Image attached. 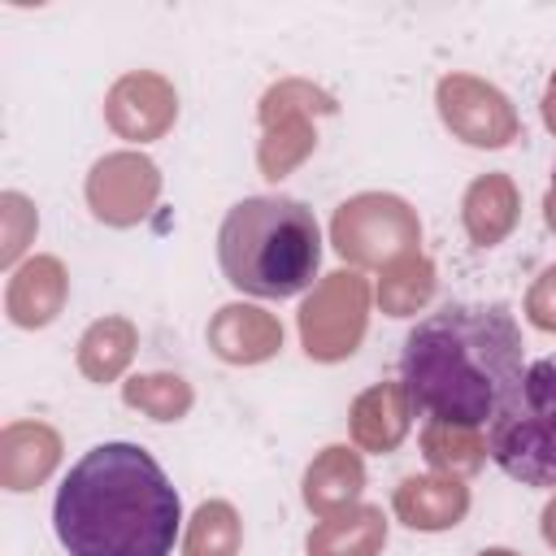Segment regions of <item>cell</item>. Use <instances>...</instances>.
Listing matches in <instances>:
<instances>
[{
  "label": "cell",
  "instance_id": "9a60e30c",
  "mask_svg": "<svg viewBox=\"0 0 556 556\" xmlns=\"http://www.w3.org/2000/svg\"><path fill=\"white\" fill-rule=\"evenodd\" d=\"M361 495H365V460H361L356 447L330 443L308 460V469H304V508L317 521L352 513L361 504Z\"/></svg>",
  "mask_w": 556,
  "mask_h": 556
},
{
  "label": "cell",
  "instance_id": "4fadbf2b",
  "mask_svg": "<svg viewBox=\"0 0 556 556\" xmlns=\"http://www.w3.org/2000/svg\"><path fill=\"white\" fill-rule=\"evenodd\" d=\"M208 348L217 361L226 365H261L269 356L282 352V326L274 313L256 308V304H222L204 330Z\"/></svg>",
  "mask_w": 556,
  "mask_h": 556
},
{
  "label": "cell",
  "instance_id": "30bf717a",
  "mask_svg": "<svg viewBox=\"0 0 556 556\" xmlns=\"http://www.w3.org/2000/svg\"><path fill=\"white\" fill-rule=\"evenodd\" d=\"M174 117H178V91L165 74H152V70L122 74L104 96V122L113 126V135L130 143L161 139L174 126Z\"/></svg>",
  "mask_w": 556,
  "mask_h": 556
},
{
  "label": "cell",
  "instance_id": "603a6c76",
  "mask_svg": "<svg viewBox=\"0 0 556 556\" xmlns=\"http://www.w3.org/2000/svg\"><path fill=\"white\" fill-rule=\"evenodd\" d=\"M243 526L230 500H204L182 534V556H239Z\"/></svg>",
  "mask_w": 556,
  "mask_h": 556
},
{
  "label": "cell",
  "instance_id": "8992f818",
  "mask_svg": "<svg viewBox=\"0 0 556 556\" xmlns=\"http://www.w3.org/2000/svg\"><path fill=\"white\" fill-rule=\"evenodd\" d=\"M339 104L330 91L304 83V78H282L261 96V148H256V165L269 182L287 178L291 169H300L313 148H317V126L313 117H330Z\"/></svg>",
  "mask_w": 556,
  "mask_h": 556
},
{
  "label": "cell",
  "instance_id": "ffe728a7",
  "mask_svg": "<svg viewBox=\"0 0 556 556\" xmlns=\"http://www.w3.org/2000/svg\"><path fill=\"white\" fill-rule=\"evenodd\" d=\"M434 287H439L434 261L417 248V252H404L391 265H382L374 295H378V304H382L387 317H413V313H421L434 300Z\"/></svg>",
  "mask_w": 556,
  "mask_h": 556
},
{
  "label": "cell",
  "instance_id": "d6986e66",
  "mask_svg": "<svg viewBox=\"0 0 556 556\" xmlns=\"http://www.w3.org/2000/svg\"><path fill=\"white\" fill-rule=\"evenodd\" d=\"M139 330L130 317H100L78 339V374L87 382H117L135 361Z\"/></svg>",
  "mask_w": 556,
  "mask_h": 556
},
{
  "label": "cell",
  "instance_id": "52a82bcc",
  "mask_svg": "<svg viewBox=\"0 0 556 556\" xmlns=\"http://www.w3.org/2000/svg\"><path fill=\"white\" fill-rule=\"evenodd\" d=\"M369 330V282L361 269L326 274L300 304V343L308 361H348Z\"/></svg>",
  "mask_w": 556,
  "mask_h": 556
},
{
  "label": "cell",
  "instance_id": "2e32d148",
  "mask_svg": "<svg viewBox=\"0 0 556 556\" xmlns=\"http://www.w3.org/2000/svg\"><path fill=\"white\" fill-rule=\"evenodd\" d=\"M61 465V434L43 421H9L0 430V486L35 491Z\"/></svg>",
  "mask_w": 556,
  "mask_h": 556
},
{
  "label": "cell",
  "instance_id": "ac0fdd59",
  "mask_svg": "<svg viewBox=\"0 0 556 556\" xmlns=\"http://www.w3.org/2000/svg\"><path fill=\"white\" fill-rule=\"evenodd\" d=\"M308 556H382L387 513L378 504H356L352 513L326 517L308 530Z\"/></svg>",
  "mask_w": 556,
  "mask_h": 556
},
{
  "label": "cell",
  "instance_id": "cb8c5ba5",
  "mask_svg": "<svg viewBox=\"0 0 556 556\" xmlns=\"http://www.w3.org/2000/svg\"><path fill=\"white\" fill-rule=\"evenodd\" d=\"M35 230H39L35 204L22 191H4L0 195V265L9 274L17 269V256L26 252V243L35 239Z\"/></svg>",
  "mask_w": 556,
  "mask_h": 556
},
{
  "label": "cell",
  "instance_id": "e0dca14e",
  "mask_svg": "<svg viewBox=\"0 0 556 556\" xmlns=\"http://www.w3.org/2000/svg\"><path fill=\"white\" fill-rule=\"evenodd\" d=\"M517 217H521V191L500 169L478 174L460 195V222H465L469 243H478V248L504 243L517 230Z\"/></svg>",
  "mask_w": 556,
  "mask_h": 556
},
{
  "label": "cell",
  "instance_id": "6da1fadb",
  "mask_svg": "<svg viewBox=\"0 0 556 556\" xmlns=\"http://www.w3.org/2000/svg\"><path fill=\"white\" fill-rule=\"evenodd\" d=\"M526 374L521 326L504 304H443L400 348V387L413 413L452 426H491Z\"/></svg>",
  "mask_w": 556,
  "mask_h": 556
},
{
  "label": "cell",
  "instance_id": "9c48e42d",
  "mask_svg": "<svg viewBox=\"0 0 556 556\" xmlns=\"http://www.w3.org/2000/svg\"><path fill=\"white\" fill-rule=\"evenodd\" d=\"M83 195H87V208L96 222H104L113 230H130L152 213V204L161 195V169L152 156L122 148L91 165Z\"/></svg>",
  "mask_w": 556,
  "mask_h": 556
},
{
  "label": "cell",
  "instance_id": "d4e9b609",
  "mask_svg": "<svg viewBox=\"0 0 556 556\" xmlns=\"http://www.w3.org/2000/svg\"><path fill=\"white\" fill-rule=\"evenodd\" d=\"M526 321L543 334H556V265H547L526 291Z\"/></svg>",
  "mask_w": 556,
  "mask_h": 556
},
{
  "label": "cell",
  "instance_id": "277c9868",
  "mask_svg": "<svg viewBox=\"0 0 556 556\" xmlns=\"http://www.w3.org/2000/svg\"><path fill=\"white\" fill-rule=\"evenodd\" d=\"M486 452L513 482L556 491V352L526 365L517 395L486 430Z\"/></svg>",
  "mask_w": 556,
  "mask_h": 556
},
{
  "label": "cell",
  "instance_id": "f1b7e54d",
  "mask_svg": "<svg viewBox=\"0 0 556 556\" xmlns=\"http://www.w3.org/2000/svg\"><path fill=\"white\" fill-rule=\"evenodd\" d=\"M478 556H517V552H508V547H482Z\"/></svg>",
  "mask_w": 556,
  "mask_h": 556
},
{
  "label": "cell",
  "instance_id": "7a4b0ae2",
  "mask_svg": "<svg viewBox=\"0 0 556 556\" xmlns=\"http://www.w3.org/2000/svg\"><path fill=\"white\" fill-rule=\"evenodd\" d=\"M52 530L70 556H169L182 500L148 447L113 439L70 465L52 500Z\"/></svg>",
  "mask_w": 556,
  "mask_h": 556
},
{
  "label": "cell",
  "instance_id": "ba28073f",
  "mask_svg": "<svg viewBox=\"0 0 556 556\" xmlns=\"http://www.w3.org/2000/svg\"><path fill=\"white\" fill-rule=\"evenodd\" d=\"M439 122L469 148H508L521 135L513 100L478 74H443L434 83Z\"/></svg>",
  "mask_w": 556,
  "mask_h": 556
},
{
  "label": "cell",
  "instance_id": "5bb4252c",
  "mask_svg": "<svg viewBox=\"0 0 556 556\" xmlns=\"http://www.w3.org/2000/svg\"><path fill=\"white\" fill-rule=\"evenodd\" d=\"M348 430L356 452L387 456L395 452L413 430V400L400 382H374L365 387L348 408Z\"/></svg>",
  "mask_w": 556,
  "mask_h": 556
},
{
  "label": "cell",
  "instance_id": "5b68a950",
  "mask_svg": "<svg viewBox=\"0 0 556 556\" xmlns=\"http://www.w3.org/2000/svg\"><path fill=\"white\" fill-rule=\"evenodd\" d=\"M330 243L352 269H382L404 252H417L421 222L408 200L391 191H361L330 217Z\"/></svg>",
  "mask_w": 556,
  "mask_h": 556
},
{
  "label": "cell",
  "instance_id": "44dd1931",
  "mask_svg": "<svg viewBox=\"0 0 556 556\" xmlns=\"http://www.w3.org/2000/svg\"><path fill=\"white\" fill-rule=\"evenodd\" d=\"M421 456L430 473L447 478H473L486 465V434L473 426H452V421H426L421 426Z\"/></svg>",
  "mask_w": 556,
  "mask_h": 556
},
{
  "label": "cell",
  "instance_id": "7c38bea8",
  "mask_svg": "<svg viewBox=\"0 0 556 556\" xmlns=\"http://www.w3.org/2000/svg\"><path fill=\"white\" fill-rule=\"evenodd\" d=\"M70 300V274L56 256H30L9 274L4 287V313L22 330H43L61 317Z\"/></svg>",
  "mask_w": 556,
  "mask_h": 556
},
{
  "label": "cell",
  "instance_id": "484cf974",
  "mask_svg": "<svg viewBox=\"0 0 556 556\" xmlns=\"http://www.w3.org/2000/svg\"><path fill=\"white\" fill-rule=\"evenodd\" d=\"M543 126L556 135V70L547 78V91H543Z\"/></svg>",
  "mask_w": 556,
  "mask_h": 556
},
{
  "label": "cell",
  "instance_id": "7402d4cb",
  "mask_svg": "<svg viewBox=\"0 0 556 556\" xmlns=\"http://www.w3.org/2000/svg\"><path fill=\"white\" fill-rule=\"evenodd\" d=\"M122 400H126V408H135L152 421H182L195 404V391L182 374L156 369V374H130L122 382Z\"/></svg>",
  "mask_w": 556,
  "mask_h": 556
},
{
  "label": "cell",
  "instance_id": "83f0119b",
  "mask_svg": "<svg viewBox=\"0 0 556 556\" xmlns=\"http://www.w3.org/2000/svg\"><path fill=\"white\" fill-rule=\"evenodd\" d=\"M543 222H547V230H556V165H552V187L543 195Z\"/></svg>",
  "mask_w": 556,
  "mask_h": 556
},
{
  "label": "cell",
  "instance_id": "4316f807",
  "mask_svg": "<svg viewBox=\"0 0 556 556\" xmlns=\"http://www.w3.org/2000/svg\"><path fill=\"white\" fill-rule=\"evenodd\" d=\"M539 534H543V543H547V547H556V495H552V500H547V508H543Z\"/></svg>",
  "mask_w": 556,
  "mask_h": 556
},
{
  "label": "cell",
  "instance_id": "3957f363",
  "mask_svg": "<svg viewBox=\"0 0 556 556\" xmlns=\"http://www.w3.org/2000/svg\"><path fill=\"white\" fill-rule=\"evenodd\" d=\"M217 265L243 295H300L313 287L321 265V226L295 195H248L222 217Z\"/></svg>",
  "mask_w": 556,
  "mask_h": 556
},
{
  "label": "cell",
  "instance_id": "8fae6325",
  "mask_svg": "<svg viewBox=\"0 0 556 556\" xmlns=\"http://www.w3.org/2000/svg\"><path fill=\"white\" fill-rule=\"evenodd\" d=\"M469 504L473 495L465 478H447V473H408L391 495V513L417 534H439L460 526L469 517Z\"/></svg>",
  "mask_w": 556,
  "mask_h": 556
}]
</instances>
